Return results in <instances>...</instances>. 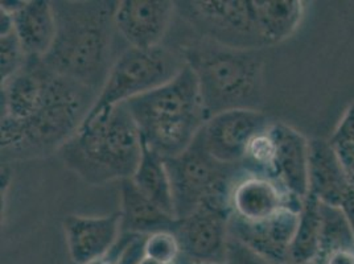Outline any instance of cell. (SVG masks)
<instances>
[{"label": "cell", "instance_id": "obj_23", "mask_svg": "<svg viewBox=\"0 0 354 264\" xmlns=\"http://www.w3.org/2000/svg\"><path fill=\"white\" fill-rule=\"evenodd\" d=\"M257 8L268 46L288 39L303 17V3L297 0H257Z\"/></svg>", "mask_w": 354, "mask_h": 264}, {"label": "cell", "instance_id": "obj_34", "mask_svg": "<svg viewBox=\"0 0 354 264\" xmlns=\"http://www.w3.org/2000/svg\"><path fill=\"white\" fill-rule=\"evenodd\" d=\"M68 264H75V263H73V262H71V263H68Z\"/></svg>", "mask_w": 354, "mask_h": 264}, {"label": "cell", "instance_id": "obj_2", "mask_svg": "<svg viewBox=\"0 0 354 264\" xmlns=\"http://www.w3.org/2000/svg\"><path fill=\"white\" fill-rule=\"evenodd\" d=\"M143 142L126 103L90 110L66 144L59 149L64 165L88 185L100 187L131 178Z\"/></svg>", "mask_w": 354, "mask_h": 264}, {"label": "cell", "instance_id": "obj_1", "mask_svg": "<svg viewBox=\"0 0 354 264\" xmlns=\"http://www.w3.org/2000/svg\"><path fill=\"white\" fill-rule=\"evenodd\" d=\"M57 32L45 64L65 78L94 91L104 88L118 52L115 0L52 1ZM123 41V40H122Z\"/></svg>", "mask_w": 354, "mask_h": 264}, {"label": "cell", "instance_id": "obj_29", "mask_svg": "<svg viewBox=\"0 0 354 264\" xmlns=\"http://www.w3.org/2000/svg\"><path fill=\"white\" fill-rule=\"evenodd\" d=\"M329 142L333 147L354 143V103L345 110Z\"/></svg>", "mask_w": 354, "mask_h": 264}, {"label": "cell", "instance_id": "obj_27", "mask_svg": "<svg viewBox=\"0 0 354 264\" xmlns=\"http://www.w3.org/2000/svg\"><path fill=\"white\" fill-rule=\"evenodd\" d=\"M227 263L229 264H272L262 255L242 243L236 238H230L227 249Z\"/></svg>", "mask_w": 354, "mask_h": 264}, {"label": "cell", "instance_id": "obj_19", "mask_svg": "<svg viewBox=\"0 0 354 264\" xmlns=\"http://www.w3.org/2000/svg\"><path fill=\"white\" fill-rule=\"evenodd\" d=\"M14 16L15 32L30 57H45L56 39L57 23L52 1L30 0Z\"/></svg>", "mask_w": 354, "mask_h": 264}, {"label": "cell", "instance_id": "obj_3", "mask_svg": "<svg viewBox=\"0 0 354 264\" xmlns=\"http://www.w3.org/2000/svg\"><path fill=\"white\" fill-rule=\"evenodd\" d=\"M178 52L196 75L207 119L229 110H262V50L236 49L197 36Z\"/></svg>", "mask_w": 354, "mask_h": 264}, {"label": "cell", "instance_id": "obj_16", "mask_svg": "<svg viewBox=\"0 0 354 264\" xmlns=\"http://www.w3.org/2000/svg\"><path fill=\"white\" fill-rule=\"evenodd\" d=\"M270 131L275 140V180L300 200L310 191V142L295 129L272 122Z\"/></svg>", "mask_w": 354, "mask_h": 264}, {"label": "cell", "instance_id": "obj_11", "mask_svg": "<svg viewBox=\"0 0 354 264\" xmlns=\"http://www.w3.org/2000/svg\"><path fill=\"white\" fill-rule=\"evenodd\" d=\"M175 15L176 1L122 0L115 11V26L127 46L148 49L162 45Z\"/></svg>", "mask_w": 354, "mask_h": 264}, {"label": "cell", "instance_id": "obj_13", "mask_svg": "<svg viewBox=\"0 0 354 264\" xmlns=\"http://www.w3.org/2000/svg\"><path fill=\"white\" fill-rule=\"evenodd\" d=\"M56 75L41 57H28L17 73L1 82V117L24 120L33 115L44 104Z\"/></svg>", "mask_w": 354, "mask_h": 264}, {"label": "cell", "instance_id": "obj_31", "mask_svg": "<svg viewBox=\"0 0 354 264\" xmlns=\"http://www.w3.org/2000/svg\"><path fill=\"white\" fill-rule=\"evenodd\" d=\"M341 209H342L344 214L346 216V218L349 220V225H351L354 233V189L345 198V201L341 205Z\"/></svg>", "mask_w": 354, "mask_h": 264}, {"label": "cell", "instance_id": "obj_6", "mask_svg": "<svg viewBox=\"0 0 354 264\" xmlns=\"http://www.w3.org/2000/svg\"><path fill=\"white\" fill-rule=\"evenodd\" d=\"M171 181L174 214L183 220L207 204L230 206L236 182L248 176L242 164H226L207 152L201 133L175 158L165 159Z\"/></svg>", "mask_w": 354, "mask_h": 264}, {"label": "cell", "instance_id": "obj_5", "mask_svg": "<svg viewBox=\"0 0 354 264\" xmlns=\"http://www.w3.org/2000/svg\"><path fill=\"white\" fill-rule=\"evenodd\" d=\"M126 106L143 143L162 159L184 152L207 120L196 75L187 65L174 79Z\"/></svg>", "mask_w": 354, "mask_h": 264}, {"label": "cell", "instance_id": "obj_18", "mask_svg": "<svg viewBox=\"0 0 354 264\" xmlns=\"http://www.w3.org/2000/svg\"><path fill=\"white\" fill-rule=\"evenodd\" d=\"M122 234L149 235L172 232L176 218L153 204L139 191L131 178L120 181Z\"/></svg>", "mask_w": 354, "mask_h": 264}, {"label": "cell", "instance_id": "obj_21", "mask_svg": "<svg viewBox=\"0 0 354 264\" xmlns=\"http://www.w3.org/2000/svg\"><path fill=\"white\" fill-rule=\"evenodd\" d=\"M131 180L135 187L153 204L175 217L172 189L165 167V159H162L159 153L145 143L140 162Z\"/></svg>", "mask_w": 354, "mask_h": 264}, {"label": "cell", "instance_id": "obj_25", "mask_svg": "<svg viewBox=\"0 0 354 264\" xmlns=\"http://www.w3.org/2000/svg\"><path fill=\"white\" fill-rule=\"evenodd\" d=\"M23 45L20 43L15 30L0 36V77L1 82L17 73L28 61Z\"/></svg>", "mask_w": 354, "mask_h": 264}, {"label": "cell", "instance_id": "obj_9", "mask_svg": "<svg viewBox=\"0 0 354 264\" xmlns=\"http://www.w3.org/2000/svg\"><path fill=\"white\" fill-rule=\"evenodd\" d=\"M230 206L207 204L183 220L172 230L180 247V258L192 262L227 263L230 242Z\"/></svg>", "mask_w": 354, "mask_h": 264}, {"label": "cell", "instance_id": "obj_15", "mask_svg": "<svg viewBox=\"0 0 354 264\" xmlns=\"http://www.w3.org/2000/svg\"><path fill=\"white\" fill-rule=\"evenodd\" d=\"M301 206L303 200L290 194L277 180L267 177L248 175L241 178L230 196L232 216L246 222L265 220L283 207L300 211Z\"/></svg>", "mask_w": 354, "mask_h": 264}, {"label": "cell", "instance_id": "obj_17", "mask_svg": "<svg viewBox=\"0 0 354 264\" xmlns=\"http://www.w3.org/2000/svg\"><path fill=\"white\" fill-rule=\"evenodd\" d=\"M353 191L337 152L329 140L312 139L310 142V191L324 205L341 207Z\"/></svg>", "mask_w": 354, "mask_h": 264}, {"label": "cell", "instance_id": "obj_10", "mask_svg": "<svg viewBox=\"0 0 354 264\" xmlns=\"http://www.w3.org/2000/svg\"><path fill=\"white\" fill-rule=\"evenodd\" d=\"M271 123L262 110H229L209 117L200 133L214 159L241 164L251 139Z\"/></svg>", "mask_w": 354, "mask_h": 264}, {"label": "cell", "instance_id": "obj_12", "mask_svg": "<svg viewBox=\"0 0 354 264\" xmlns=\"http://www.w3.org/2000/svg\"><path fill=\"white\" fill-rule=\"evenodd\" d=\"M299 213L283 207L265 220L246 222L232 216L230 236L236 238L266 258L270 263L287 264L295 236Z\"/></svg>", "mask_w": 354, "mask_h": 264}, {"label": "cell", "instance_id": "obj_20", "mask_svg": "<svg viewBox=\"0 0 354 264\" xmlns=\"http://www.w3.org/2000/svg\"><path fill=\"white\" fill-rule=\"evenodd\" d=\"M320 264H354V233L341 207L322 204Z\"/></svg>", "mask_w": 354, "mask_h": 264}, {"label": "cell", "instance_id": "obj_33", "mask_svg": "<svg viewBox=\"0 0 354 264\" xmlns=\"http://www.w3.org/2000/svg\"><path fill=\"white\" fill-rule=\"evenodd\" d=\"M287 264H294V263H287ZM304 264H320L319 262H310V263H304Z\"/></svg>", "mask_w": 354, "mask_h": 264}, {"label": "cell", "instance_id": "obj_4", "mask_svg": "<svg viewBox=\"0 0 354 264\" xmlns=\"http://www.w3.org/2000/svg\"><path fill=\"white\" fill-rule=\"evenodd\" d=\"M97 100L84 85L56 75L44 104L24 120L1 119V164L48 158L66 144Z\"/></svg>", "mask_w": 354, "mask_h": 264}, {"label": "cell", "instance_id": "obj_32", "mask_svg": "<svg viewBox=\"0 0 354 264\" xmlns=\"http://www.w3.org/2000/svg\"><path fill=\"white\" fill-rule=\"evenodd\" d=\"M176 264H229V263H207V262H192V261H188V259H184V258H178Z\"/></svg>", "mask_w": 354, "mask_h": 264}, {"label": "cell", "instance_id": "obj_26", "mask_svg": "<svg viewBox=\"0 0 354 264\" xmlns=\"http://www.w3.org/2000/svg\"><path fill=\"white\" fill-rule=\"evenodd\" d=\"M143 249L148 258L162 264H176L180 258V247L172 232L145 235Z\"/></svg>", "mask_w": 354, "mask_h": 264}, {"label": "cell", "instance_id": "obj_28", "mask_svg": "<svg viewBox=\"0 0 354 264\" xmlns=\"http://www.w3.org/2000/svg\"><path fill=\"white\" fill-rule=\"evenodd\" d=\"M145 235H131L122 251L118 264H162L148 258L143 249Z\"/></svg>", "mask_w": 354, "mask_h": 264}, {"label": "cell", "instance_id": "obj_22", "mask_svg": "<svg viewBox=\"0 0 354 264\" xmlns=\"http://www.w3.org/2000/svg\"><path fill=\"white\" fill-rule=\"evenodd\" d=\"M322 202L307 194L299 213V223L290 247L288 263L304 264L316 262L322 245Z\"/></svg>", "mask_w": 354, "mask_h": 264}, {"label": "cell", "instance_id": "obj_8", "mask_svg": "<svg viewBox=\"0 0 354 264\" xmlns=\"http://www.w3.org/2000/svg\"><path fill=\"white\" fill-rule=\"evenodd\" d=\"M185 62L180 52L159 45L148 49L126 46L115 59L91 110L129 102L174 79Z\"/></svg>", "mask_w": 354, "mask_h": 264}, {"label": "cell", "instance_id": "obj_14", "mask_svg": "<svg viewBox=\"0 0 354 264\" xmlns=\"http://www.w3.org/2000/svg\"><path fill=\"white\" fill-rule=\"evenodd\" d=\"M120 213L109 216H66L62 222L72 262L86 264L115 246L122 235Z\"/></svg>", "mask_w": 354, "mask_h": 264}, {"label": "cell", "instance_id": "obj_30", "mask_svg": "<svg viewBox=\"0 0 354 264\" xmlns=\"http://www.w3.org/2000/svg\"><path fill=\"white\" fill-rule=\"evenodd\" d=\"M335 149L337 152L339 162L342 164L345 175L354 189V143L339 146L335 147Z\"/></svg>", "mask_w": 354, "mask_h": 264}, {"label": "cell", "instance_id": "obj_7", "mask_svg": "<svg viewBox=\"0 0 354 264\" xmlns=\"http://www.w3.org/2000/svg\"><path fill=\"white\" fill-rule=\"evenodd\" d=\"M176 15L213 43L248 50L268 48L257 0L176 1Z\"/></svg>", "mask_w": 354, "mask_h": 264}, {"label": "cell", "instance_id": "obj_24", "mask_svg": "<svg viewBox=\"0 0 354 264\" xmlns=\"http://www.w3.org/2000/svg\"><path fill=\"white\" fill-rule=\"evenodd\" d=\"M270 126L251 139L241 164L248 175L275 180L277 146Z\"/></svg>", "mask_w": 354, "mask_h": 264}]
</instances>
